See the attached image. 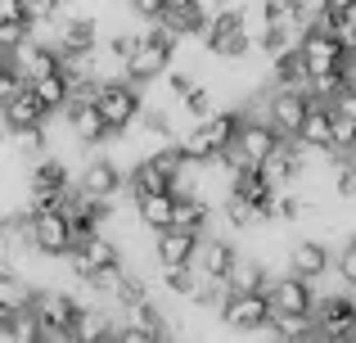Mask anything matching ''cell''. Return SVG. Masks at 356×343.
Wrapping results in <instances>:
<instances>
[{
  "instance_id": "13",
  "label": "cell",
  "mask_w": 356,
  "mask_h": 343,
  "mask_svg": "<svg viewBox=\"0 0 356 343\" xmlns=\"http://www.w3.org/2000/svg\"><path fill=\"white\" fill-rule=\"evenodd\" d=\"M68 127H72V136H77L86 150H99V145H108V136H113V127L104 122V113H99V104L95 99H72L68 109Z\"/></svg>"
},
{
  "instance_id": "30",
  "label": "cell",
  "mask_w": 356,
  "mask_h": 343,
  "mask_svg": "<svg viewBox=\"0 0 356 343\" xmlns=\"http://www.w3.org/2000/svg\"><path fill=\"white\" fill-rule=\"evenodd\" d=\"M352 18H356V9H352Z\"/></svg>"
},
{
  "instance_id": "6",
  "label": "cell",
  "mask_w": 356,
  "mask_h": 343,
  "mask_svg": "<svg viewBox=\"0 0 356 343\" xmlns=\"http://www.w3.org/2000/svg\"><path fill=\"white\" fill-rule=\"evenodd\" d=\"M270 294L266 289H230L226 308H221V321H226V330H235V335H257L261 326L270 321Z\"/></svg>"
},
{
  "instance_id": "27",
  "label": "cell",
  "mask_w": 356,
  "mask_h": 343,
  "mask_svg": "<svg viewBox=\"0 0 356 343\" xmlns=\"http://www.w3.org/2000/svg\"><path fill=\"white\" fill-rule=\"evenodd\" d=\"M131 9H136L140 18H149V23H154V18H163V9H167V0H127Z\"/></svg>"
},
{
  "instance_id": "17",
  "label": "cell",
  "mask_w": 356,
  "mask_h": 343,
  "mask_svg": "<svg viewBox=\"0 0 356 343\" xmlns=\"http://www.w3.org/2000/svg\"><path fill=\"white\" fill-rule=\"evenodd\" d=\"M221 221H226V230H257V226H266V221H270V208L230 190L226 199H221Z\"/></svg>"
},
{
  "instance_id": "10",
  "label": "cell",
  "mask_w": 356,
  "mask_h": 343,
  "mask_svg": "<svg viewBox=\"0 0 356 343\" xmlns=\"http://www.w3.org/2000/svg\"><path fill=\"white\" fill-rule=\"evenodd\" d=\"M77 185L86 194H99V199H122V194H127V163H118L113 154H108V159H90L86 168L77 172Z\"/></svg>"
},
{
  "instance_id": "32",
  "label": "cell",
  "mask_w": 356,
  "mask_h": 343,
  "mask_svg": "<svg viewBox=\"0 0 356 343\" xmlns=\"http://www.w3.org/2000/svg\"><path fill=\"white\" fill-rule=\"evenodd\" d=\"M352 294H356V289H352Z\"/></svg>"
},
{
  "instance_id": "31",
  "label": "cell",
  "mask_w": 356,
  "mask_h": 343,
  "mask_svg": "<svg viewBox=\"0 0 356 343\" xmlns=\"http://www.w3.org/2000/svg\"><path fill=\"white\" fill-rule=\"evenodd\" d=\"M352 145H356V141H352Z\"/></svg>"
},
{
  "instance_id": "14",
  "label": "cell",
  "mask_w": 356,
  "mask_h": 343,
  "mask_svg": "<svg viewBox=\"0 0 356 343\" xmlns=\"http://www.w3.org/2000/svg\"><path fill=\"white\" fill-rule=\"evenodd\" d=\"M0 122H5L9 131H32V127H45V122H50V109L41 104L36 86H23L14 99H5V104H0Z\"/></svg>"
},
{
  "instance_id": "11",
  "label": "cell",
  "mask_w": 356,
  "mask_h": 343,
  "mask_svg": "<svg viewBox=\"0 0 356 343\" xmlns=\"http://www.w3.org/2000/svg\"><path fill=\"white\" fill-rule=\"evenodd\" d=\"M289 271L293 276H307V280H325L330 276V266H334V253H330V239H321V235H302V239H293L289 244Z\"/></svg>"
},
{
  "instance_id": "19",
  "label": "cell",
  "mask_w": 356,
  "mask_h": 343,
  "mask_svg": "<svg viewBox=\"0 0 356 343\" xmlns=\"http://www.w3.org/2000/svg\"><path fill=\"white\" fill-rule=\"evenodd\" d=\"M131 203H136L145 230H167V226H172V212H176V194H172V190L140 194V199H131Z\"/></svg>"
},
{
  "instance_id": "4",
  "label": "cell",
  "mask_w": 356,
  "mask_h": 343,
  "mask_svg": "<svg viewBox=\"0 0 356 343\" xmlns=\"http://www.w3.org/2000/svg\"><path fill=\"white\" fill-rule=\"evenodd\" d=\"M122 257V244L118 235H108V230H95V235H81L77 244L63 253V266L72 271V280H90V276L99 271V266L118 262Z\"/></svg>"
},
{
  "instance_id": "21",
  "label": "cell",
  "mask_w": 356,
  "mask_h": 343,
  "mask_svg": "<svg viewBox=\"0 0 356 343\" xmlns=\"http://www.w3.org/2000/svg\"><path fill=\"white\" fill-rule=\"evenodd\" d=\"M36 86V95H41V104L50 109V113H63V109L72 104V81H68V72H50V77H41V81H32Z\"/></svg>"
},
{
  "instance_id": "1",
  "label": "cell",
  "mask_w": 356,
  "mask_h": 343,
  "mask_svg": "<svg viewBox=\"0 0 356 343\" xmlns=\"http://www.w3.org/2000/svg\"><path fill=\"white\" fill-rule=\"evenodd\" d=\"M280 141H284V136H280L275 127L266 122V118L243 109L239 131H235V141H230V150L221 154V163H226L230 172H235V168H261V163H266L270 154L280 150Z\"/></svg>"
},
{
  "instance_id": "25",
  "label": "cell",
  "mask_w": 356,
  "mask_h": 343,
  "mask_svg": "<svg viewBox=\"0 0 356 343\" xmlns=\"http://www.w3.org/2000/svg\"><path fill=\"white\" fill-rule=\"evenodd\" d=\"M27 36H32V23H0V54H14V45Z\"/></svg>"
},
{
  "instance_id": "28",
  "label": "cell",
  "mask_w": 356,
  "mask_h": 343,
  "mask_svg": "<svg viewBox=\"0 0 356 343\" xmlns=\"http://www.w3.org/2000/svg\"><path fill=\"white\" fill-rule=\"evenodd\" d=\"M325 9H330V14H352L356 0H325Z\"/></svg>"
},
{
  "instance_id": "20",
  "label": "cell",
  "mask_w": 356,
  "mask_h": 343,
  "mask_svg": "<svg viewBox=\"0 0 356 343\" xmlns=\"http://www.w3.org/2000/svg\"><path fill=\"white\" fill-rule=\"evenodd\" d=\"M172 226L194 230V235H208V226H212V203L203 199V194H194V199H176Z\"/></svg>"
},
{
  "instance_id": "2",
  "label": "cell",
  "mask_w": 356,
  "mask_h": 343,
  "mask_svg": "<svg viewBox=\"0 0 356 343\" xmlns=\"http://www.w3.org/2000/svg\"><path fill=\"white\" fill-rule=\"evenodd\" d=\"M95 104H99V113H104V122L113 127V131H131V127L145 118V95H140V86L131 77H104Z\"/></svg>"
},
{
  "instance_id": "5",
  "label": "cell",
  "mask_w": 356,
  "mask_h": 343,
  "mask_svg": "<svg viewBox=\"0 0 356 343\" xmlns=\"http://www.w3.org/2000/svg\"><path fill=\"white\" fill-rule=\"evenodd\" d=\"M298 54H302V63H307L312 77H325V72H348V45H343L330 27H307L302 41H298Z\"/></svg>"
},
{
  "instance_id": "3",
  "label": "cell",
  "mask_w": 356,
  "mask_h": 343,
  "mask_svg": "<svg viewBox=\"0 0 356 343\" xmlns=\"http://www.w3.org/2000/svg\"><path fill=\"white\" fill-rule=\"evenodd\" d=\"M257 113L266 118L270 127H275L280 136H298L302 131V118H307V109H312V95L307 90H293V86H275L270 81V90L266 95H257Z\"/></svg>"
},
{
  "instance_id": "22",
  "label": "cell",
  "mask_w": 356,
  "mask_h": 343,
  "mask_svg": "<svg viewBox=\"0 0 356 343\" xmlns=\"http://www.w3.org/2000/svg\"><path fill=\"white\" fill-rule=\"evenodd\" d=\"M158 285H163L172 298H185V303H190L194 285H199V271H194V266H158Z\"/></svg>"
},
{
  "instance_id": "26",
  "label": "cell",
  "mask_w": 356,
  "mask_h": 343,
  "mask_svg": "<svg viewBox=\"0 0 356 343\" xmlns=\"http://www.w3.org/2000/svg\"><path fill=\"white\" fill-rule=\"evenodd\" d=\"M352 141H356V118H348V113H339V109H334V145H339V150H348Z\"/></svg>"
},
{
  "instance_id": "8",
  "label": "cell",
  "mask_w": 356,
  "mask_h": 343,
  "mask_svg": "<svg viewBox=\"0 0 356 343\" xmlns=\"http://www.w3.org/2000/svg\"><path fill=\"white\" fill-rule=\"evenodd\" d=\"M72 239H77V230H72V217L63 208H50V212H36L32 217V244L45 257H63L72 248Z\"/></svg>"
},
{
  "instance_id": "12",
  "label": "cell",
  "mask_w": 356,
  "mask_h": 343,
  "mask_svg": "<svg viewBox=\"0 0 356 343\" xmlns=\"http://www.w3.org/2000/svg\"><path fill=\"white\" fill-rule=\"evenodd\" d=\"M199 239L203 235L181 230V226L154 230V262L158 266H194V257H199Z\"/></svg>"
},
{
  "instance_id": "23",
  "label": "cell",
  "mask_w": 356,
  "mask_h": 343,
  "mask_svg": "<svg viewBox=\"0 0 356 343\" xmlns=\"http://www.w3.org/2000/svg\"><path fill=\"white\" fill-rule=\"evenodd\" d=\"M23 86H27V81H23V72L14 68V59H9V54H0V104H5V99H14Z\"/></svg>"
},
{
  "instance_id": "16",
  "label": "cell",
  "mask_w": 356,
  "mask_h": 343,
  "mask_svg": "<svg viewBox=\"0 0 356 343\" xmlns=\"http://www.w3.org/2000/svg\"><path fill=\"white\" fill-rule=\"evenodd\" d=\"M298 141L312 145V150H334V154H339V145H334V104H330V99L312 95V109H307V118H302Z\"/></svg>"
},
{
  "instance_id": "18",
  "label": "cell",
  "mask_w": 356,
  "mask_h": 343,
  "mask_svg": "<svg viewBox=\"0 0 356 343\" xmlns=\"http://www.w3.org/2000/svg\"><path fill=\"white\" fill-rule=\"evenodd\" d=\"M235 257H239V244H230V239H221V235H203L194 271L199 276H226L230 266H235Z\"/></svg>"
},
{
  "instance_id": "24",
  "label": "cell",
  "mask_w": 356,
  "mask_h": 343,
  "mask_svg": "<svg viewBox=\"0 0 356 343\" xmlns=\"http://www.w3.org/2000/svg\"><path fill=\"white\" fill-rule=\"evenodd\" d=\"M334 271H339V280L348 285V289H356V235L339 248V257H334Z\"/></svg>"
},
{
  "instance_id": "7",
  "label": "cell",
  "mask_w": 356,
  "mask_h": 343,
  "mask_svg": "<svg viewBox=\"0 0 356 343\" xmlns=\"http://www.w3.org/2000/svg\"><path fill=\"white\" fill-rule=\"evenodd\" d=\"M316 335L321 339H339L352 343L356 339V294H330V298H316Z\"/></svg>"
},
{
  "instance_id": "9",
  "label": "cell",
  "mask_w": 356,
  "mask_h": 343,
  "mask_svg": "<svg viewBox=\"0 0 356 343\" xmlns=\"http://www.w3.org/2000/svg\"><path fill=\"white\" fill-rule=\"evenodd\" d=\"M316 280H307V276H293V271H275V280H270V308L275 312H293V317H312L316 312Z\"/></svg>"
},
{
  "instance_id": "15",
  "label": "cell",
  "mask_w": 356,
  "mask_h": 343,
  "mask_svg": "<svg viewBox=\"0 0 356 343\" xmlns=\"http://www.w3.org/2000/svg\"><path fill=\"white\" fill-rule=\"evenodd\" d=\"M9 59H14V68L23 72L27 86H32V81H41V77H50V72H59V50H54V45H45V41H36V36L18 41Z\"/></svg>"
},
{
  "instance_id": "29",
  "label": "cell",
  "mask_w": 356,
  "mask_h": 343,
  "mask_svg": "<svg viewBox=\"0 0 356 343\" xmlns=\"http://www.w3.org/2000/svg\"><path fill=\"white\" fill-rule=\"evenodd\" d=\"M0 150H5V141H0Z\"/></svg>"
}]
</instances>
